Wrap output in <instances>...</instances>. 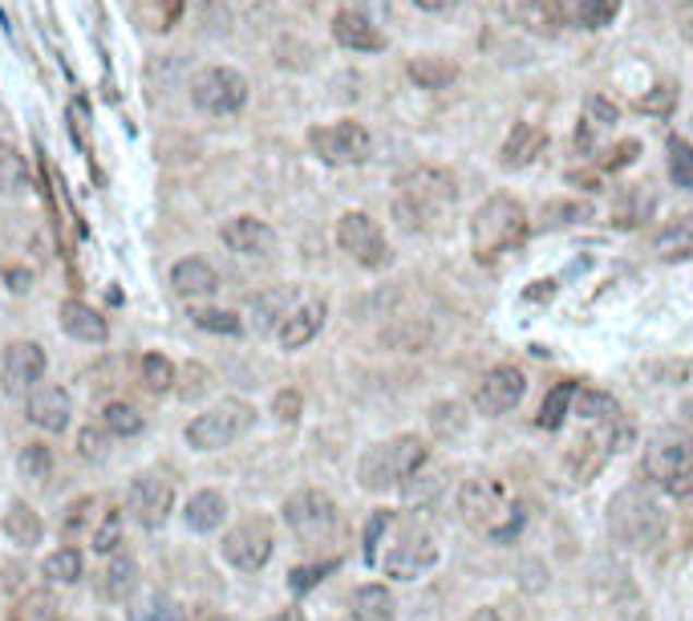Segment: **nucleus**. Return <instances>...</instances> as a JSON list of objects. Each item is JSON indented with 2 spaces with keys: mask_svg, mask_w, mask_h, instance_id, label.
Wrapping results in <instances>:
<instances>
[{
  "mask_svg": "<svg viewBox=\"0 0 693 621\" xmlns=\"http://www.w3.org/2000/svg\"><path fill=\"white\" fill-rule=\"evenodd\" d=\"M219 236H224V244L231 248V252H240V256H268L272 248H276V231L255 216L227 219Z\"/></svg>",
  "mask_w": 693,
  "mask_h": 621,
  "instance_id": "obj_19",
  "label": "nucleus"
},
{
  "mask_svg": "<svg viewBox=\"0 0 693 621\" xmlns=\"http://www.w3.org/2000/svg\"><path fill=\"white\" fill-rule=\"evenodd\" d=\"M45 374V349L37 342H13V346L4 349V361H0V386L4 394H33L37 391V382Z\"/></svg>",
  "mask_w": 693,
  "mask_h": 621,
  "instance_id": "obj_14",
  "label": "nucleus"
},
{
  "mask_svg": "<svg viewBox=\"0 0 693 621\" xmlns=\"http://www.w3.org/2000/svg\"><path fill=\"white\" fill-rule=\"evenodd\" d=\"M142 621H183V609L175 606V601H167V597H155L151 609L142 613Z\"/></svg>",
  "mask_w": 693,
  "mask_h": 621,
  "instance_id": "obj_53",
  "label": "nucleus"
},
{
  "mask_svg": "<svg viewBox=\"0 0 693 621\" xmlns=\"http://www.w3.org/2000/svg\"><path fill=\"white\" fill-rule=\"evenodd\" d=\"M9 621H61V601L49 589H28L13 606Z\"/></svg>",
  "mask_w": 693,
  "mask_h": 621,
  "instance_id": "obj_31",
  "label": "nucleus"
},
{
  "mask_svg": "<svg viewBox=\"0 0 693 621\" xmlns=\"http://www.w3.org/2000/svg\"><path fill=\"white\" fill-rule=\"evenodd\" d=\"M101 427L110 434H118V439H134L142 431V415L130 403H110L101 410Z\"/></svg>",
  "mask_w": 693,
  "mask_h": 621,
  "instance_id": "obj_37",
  "label": "nucleus"
},
{
  "mask_svg": "<svg viewBox=\"0 0 693 621\" xmlns=\"http://www.w3.org/2000/svg\"><path fill=\"white\" fill-rule=\"evenodd\" d=\"M454 203V179L439 167H410L406 175H397V200L394 216L406 231H422L426 224H434L446 216Z\"/></svg>",
  "mask_w": 693,
  "mask_h": 621,
  "instance_id": "obj_1",
  "label": "nucleus"
},
{
  "mask_svg": "<svg viewBox=\"0 0 693 621\" xmlns=\"http://www.w3.org/2000/svg\"><path fill=\"white\" fill-rule=\"evenodd\" d=\"M515 13L519 25L539 37H555L564 25V0H515Z\"/></svg>",
  "mask_w": 693,
  "mask_h": 621,
  "instance_id": "obj_25",
  "label": "nucleus"
},
{
  "mask_svg": "<svg viewBox=\"0 0 693 621\" xmlns=\"http://www.w3.org/2000/svg\"><path fill=\"white\" fill-rule=\"evenodd\" d=\"M337 244L340 252H349L361 268H385L394 261L385 231L378 228V219H369L366 212H345L337 219Z\"/></svg>",
  "mask_w": 693,
  "mask_h": 621,
  "instance_id": "obj_11",
  "label": "nucleus"
},
{
  "mask_svg": "<svg viewBox=\"0 0 693 621\" xmlns=\"http://www.w3.org/2000/svg\"><path fill=\"white\" fill-rule=\"evenodd\" d=\"M57 321H61V330L70 333V337H77V342H89V346H101V342L110 337V330H106V318H101L94 304H85V301H61V309H57Z\"/></svg>",
  "mask_w": 693,
  "mask_h": 621,
  "instance_id": "obj_23",
  "label": "nucleus"
},
{
  "mask_svg": "<svg viewBox=\"0 0 693 621\" xmlns=\"http://www.w3.org/2000/svg\"><path fill=\"white\" fill-rule=\"evenodd\" d=\"M25 410H28V422H33V427H41V431H49V434H61L70 427L73 403L61 386H37V391L28 394Z\"/></svg>",
  "mask_w": 693,
  "mask_h": 621,
  "instance_id": "obj_18",
  "label": "nucleus"
},
{
  "mask_svg": "<svg viewBox=\"0 0 693 621\" xmlns=\"http://www.w3.org/2000/svg\"><path fill=\"white\" fill-rule=\"evenodd\" d=\"M118 545H122V512H118V507H106L101 521L94 524V552L106 557V552H113Z\"/></svg>",
  "mask_w": 693,
  "mask_h": 621,
  "instance_id": "obj_41",
  "label": "nucleus"
},
{
  "mask_svg": "<svg viewBox=\"0 0 693 621\" xmlns=\"http://www.w3.org/2000/svg\"><path fill=\"white\" fill-rule=\"evenodd\" d=\"M207 386H212V374H207V370H203L199 361L183 366V374L175 378V391H179V398H187V403L203 398V394H207Z\"/></svg>",
  "mask_w": 693,
  "mask_h": 621,
  "instance_id": "obj_43",
  "label": "nucleus"
},
{
  "mask_svg": "<svg viewBox=\"0 0 693 621\" xmlns=\"http://www.w3.org/2000/svg\"><path fill=\"white\" fill-rule=\"evenodd\" d=\"M543 146H548V134L539 131V127L515 122L507 131V139H503V146H499V163H503L507 171H524V167H531V163L543 155Z\"/></svg>",
  "mask_w": 693,
  "mask_h": 621,
  "instance_id": "obj_20",
  "label": "nucleus"
},
{
  "mask_svg": "<svg viewBox=\"0 0 693 621\" xmlns=\"http://www.w3.org/2000/svg\"><path fill=\"white\" fill-rule=\"evenodd\" d=\"M268 621H304V613H300V609H280V613H272Z\"/></svg>",
  "mask_w": 693,
  "mask_h": 621,
  "instance_id": "obj_58",
  "label": "nucleus"
},
{
  "mask_svg": "<svg viewBox=\"0 0 693 621\" xmlns=\"http://www.w3.org/2000/svg\"><path fill=\"white\" fill-rule=\"evenodd\" d=\"M191 101L212 118L240 115L248 106V77L240 70H231V65H207L191 82Z\"/></svg>",
  "mask_w": 693,
  "mask_h": 621,
  "instance_id": "obj_9",
  "label": "nucleus"
},
{
  "mask_svg": "<svg viewBox=\"0 0 693 621\" xmlns=\"http://www.w3.org/2000/svg\"><path fill=\"white\" fill-rule=\"evenodd\" d=\"M354 621H394L397 606H394V593L385 585H361L354 593Z\"/></svg>",
  "mask_w": 693,
  "mask_h": 621,
  "instance_id": "obj_29",
  "label": "nucleus"
},
{
  "mask_svg": "<svg viewBox=\"0 0 693 621\" xmlns=\"http://www.w3.org/2000/svg\"><path fill=\"white\" fill-rule=\"evenodd\" d=\"M25 191H28V163H25V155H21L16 146L0 143V195L16 200V195H25Z\"/></svg>",
  "mask_w": 693,
  "mask_h": 621,
  "instance_id": "obj_30",
  "label": "nucleus"
},
{
  "mask_svg": "<svg viewBox=\"0 0 693 621\" xmlns=\"http://www.w3.org/2000/svg\"><path fill=\"white\" fill-rule=\"evenodd\" d=\"M139 585V564L130 561V557H113L110 569L101 573V593L110 597V601H127L130 593Z\"/></svg>",
  "mask_w": 693,
  "mask_h": 621,
  "instance_id": "obj_32",
  "label": "nucleus"
},
{
  "mask_svg": "<svg viewBox=\"0 0 693 621\" xmlns=\"http://www.w3.org/2000/svg\"><path fill=\"white\" fill-rule=\"evenodd\" d=\"M645 471L653 483H661V491L690 500L693 495V439L685 431H657L645 447Z\"/></svg>",
  "mask_w": 693,
  "mask_h": 621,
  "instance_id": "obj_5",
  "label": "nucleus"
},
{
  "mask_svg": "<svg viewBox=\"0 0 693 621\" xmlns=\"http://www.w3.org/2000/svg\"><path fill=\"white\" fill-rule=\"evenodd\" d=\"M89 512H94V500H89V495H82V500H73L70 512H65V524H61V528H65V533L73 536L85 521H89Z\"/></svg>",
  "mask_w": 693,
  "mask_h": 621,
  "instance_id": "obj_52",
  "label": "nucleus"
},
{
  "mask_svg": "<svg viewBox=\"0 0 693 621\" xmlns=\"http://www.w3.org/2000/svg\"><path fill=\"white\" fill-rule=\"evenodd\" d=\"M272 549H276V536H272L268 521H243L224 536V561L243 569V573L264 569Z\"/></svg>",
  "mask_w": 693,
  "mask_h": 621,
  "instance_id": "obj_13",
  "label": "nucleus"
},
{
  "mask_svg": "<svg viewBox=\"0 0 693 621\" xmlns=\"http://www.w3.org/2000/svg\"><path fill=\"white\" fill-rule=\"evenodd\" d=\"M321 325H325V301H297L288 309V318L280 321L276 337L284 349H300L321 333Z\"/></svg>",
  "mask_w": 693,
  "mask_h": 621,
  "instance_id": "obj_22",
  "label": "nucleus"
},
{
  "mask_svg": "<svg viewBox=\"0 0 693 621\" xmlns=\"http://www.w3.org/2000/svg\"><path fill=\"white\" fill-rule=\"evenodd\" d=\"M106 434L110 431H98V427H85L82 439H77V451H82L85 459H106Z\"/></svg>",
  "mask_w": 693,
  "mask_h": 621,
  "instance_id": "obj_49",
  "label": "nucleus"
},
{
  "mask_svg": "<svg viewBox=\"0 0 693 621\" xmlns=\"http://www.w3.org/2000/svg\"><path fill=\"white\" fill-rule=\"evenodd\" d=\"M527 391V378L519 366H495V370H487L482 382L475 386V406H479L482 415H507L519 406Z\"/></svg>",
  "mask_w": 693,
  "mask_h": 621,
  "instance_id": "obj_15",
  "label": "nucleus"
},
{
  "mask_svg": "<svg viewBox=\"0 0 693 621\" xmlns=\"http://www.w3.org/2000/svg\"><path fill=\"white\" fill-rule=\"evenodd\" d=\"M312 155L328 167H357L369 159V131L361 122H333V127H312L309 131Z\"/></svg>",
  "mask_w": 693,
  "mask_h": 621,
  "instance_id": "obj_12",
  "label": "nucleus"
},
{
  "mask_svg": "<svg viewBox=\"0 0 693 621\" xmlns=\"http://www.w3.org/2000/svg\"><path fill=\"white\" fill-rule=\"evenodd\" d=\"M45 577L61 581V585H73L82 577V552L77 549H57L45 557Z\"/></svg>",
  "mask_w": 693,
  "mask_h": 621,
  "instance_id": "obj_39",
  "label": "nucleus"
},
{
  "mask_svg": "<svg viewBox=\"0 0 693 621\" xmlns=\"http://www.w3.org/2000/svg\"><path fill=\"white\" fill-rule=\"evenodd\" d=\"M288 309H292V292L288 289H276V292H264V297H255L252 301V318H255V330H280V321L288 318Z\"/></svg>",
  "mask_w": 693,
  "mask_h": 621,
  "instance_id": "obj_34",
  "label": "nucleus"
},
{
  "mask_svg": "<svg viewBox=\"0 0 693 621\" xmlns=\"http://www.w3.org/2000/svg\"><path fill=\"white\" fill-rule=\"evenodd\" d=\"M170 285H175V292L187 297V301H203V297H212V292L219 289V273H215L207 261L187 256V261H179L170 268Z\"/></svg>",
  "mask_w": 693,
  "mask_h": 621,
  "instance_id": "obj_24",
  "label": "nucleus"
},
{
  "mask_svg": "<svg viewBox=\"0 0 693 621\" xmlns=\"http://www.w3.org/2000/svg\"><path fill=\"white\" fill-rule=\"evenodd\" d=\"M584 122H593L596 131H612L617 127V106L609 98H588L584 101Z\"/></svg>",
  "mask_w": 693,
  "mask_h": 621,
  "instance_id": "obj_46",
  "label": "nucleus"
},
{
  "mask_svg": "<svg viewBox=\"0 0 693 621\" xmlns=\"http://www.w3.org/2000/svg\"><path fill=\"white\" fill-rule=\"evenodd\" d=\"M255 422V410L240 398H227V403L203 410L195 422H187V443L195 451H219L227 443H236L248 427Z\"/></svg>",
  "mask_w": 693,
  "mask_h": 621,
  "instance_id": "obj_8",
  "label": "nucleus"
},
{
  "mask_svg": "<svg viewBox=\"0 0 693 621\" xmlns=\"http://www.w3.org/2000/svg\"><path fill=\"white\" fill-rule=\"evenodd\" d=\"M669 179H673V188H693V143L685 139H669Z\"/></svg>",
  "mask_w": 693,
  "mask_h": 621,
  "instance_id": "obj_38",
  "label": "nucleus"
},
{
  "mask_svg": "<svg viewBox=\"0 0 693 621\" xmlns=\"http://www.w3.org/2000/svg\"><path fill=\"white\" fill-rule=\"evenodd\" d=\"M191 321H195L199 330H207V333H240L243 330V321L236 318V313H227V309H195L191 313Z\"/></svg>",
  "mask_w": 693,
  "mask_h": 621,
  "instance_id": "obj_44",
  "label": "nucleus"
},
{
  "mask_svg": "<svg viewBox=\"0 0 693 621\" xmlns=\"http://www.w3.org/2000/svg\"><path fill=\"white\" fill-rule=\"evenodd\" d=\"M170 504H175V488H170L167 476H139L130 483V507L139 516L142 528H163L170 516Z\"/></svg>",
  "mask_w": 693,
  "mask_h": 621,
  "instance_id": "obj_17",
  "label": "nucleus"
},
{
  "mask_svg": "<svg viewBox=\"0 0 693 621\" xmlns=\"http://www.w3.org/2000/svg\"><path fill=\"white\" fill-rule=\"evenodd\" d=\"M300 410H304V398H300L297 391H280L276 398H272V415L280 422H297Z\"/></svg>",
  "mask_w": 693,
  "mask_h": 621,
  "instance_id": "obj_48",
  "label": "nucleus"
},
{
  "mask_svg": "<svg viewBox=\"0 0 693 621\" xmlns=\"http://www.w3.org/2000/svg\"><path fill=\"white\" fill-rule=\"evenodd\" d=\"M527 228L531 224H527L524 203L511 200V195H491L470 219V248L482 264H491L524 244Z\"/></svg>",
  "mask_w": 693,
  "mask_h": 621,
  "instance_id": "obj_2",
  "label": "nucleus"
},
{
  "mask_svg": "<svg viewBox=\"0 0 693 621\" xmlns=\"http://www.w3.org/2000/svg\"><path fill=\"white\" fill-rule=\"evenodd\" d=\"M325 573H333V561L300 564V569H292V573H288V589H292V593H309L312 585H321V577H325Z\"/></svg>",
  "mask_w": 693,
  "mask_h": 621,
  "instance_id": "obj_45",
  "label": "nucleus"
},
{
  "mask_svg": "<svg viewBox=\"0 0 693 621\" xmlns=\"http://www.w3.org/2000/svg\"><path fill=\"white\" fill-rule=\"evenodd\" d=\"M572 398H576V382H560V386H552L548 391V398H543V406H539V427L543 431H560L567 419V410H572Z\"/></svg>",
  "mask_w": 693,
  "mask_h": 621,
  "instance_id": "obj_33",
  "label": "nucleus"
},
{
  "mask_svg": "<svg viewBox=\"0 0 693 621\" xmlns=\"http://www.w3.org/2000/svg\"><path fill=\"white\" fill-rule=\"evenodd\" d=\"M621 9V0H572V21L581 29H609L612 16Z\"/></svg>",
  "mask_w": 693,
  "mask_h": 621,
  "instance_id": "obj_35",
  "label": "nucleus"
},
{
  "mask_svg": "<svg viewBox=\"0 0 693 621\" xmlns=\"http://www.w3.org/2000/svg\"><path fill=\"white\" fill-rule=\"evenodd\" d=\"M179 0H139V13H142V21L151 25V29H170L175 25V16H179Z\"/></svg>",
  "mask_w": 693,
  "mask_h": 621,
  "instance_id": "obj_42",
  "label": "nucleus"
},
{
  "mask_svg": "<svg viewBox=\"0 0 693 621\" xmlns=\"http://www.w3.org/2000/svg\"><path fill=\"white\" fill-rule=\"evenodd\" d=\"M414 4H418L422 13H446V9H454L458 0H414Z\"/></svg>",
  "mask_w": 693,
  "mask_h": 621,
  "instance_id": "obj_57",
  "label": "nucleus"
},
{
  "mask_svg": "<svg viewBox=\"0 0 693 621\" xmlns=\"http://www.w3.org/2000/svg\"><path fill=\"white\" fill-rule=\"evenodd\" d=\"M207 621H236V618H207Z\"/></svg>",
  "mask_w": 693,
  "mask_h": 621,
  "instance_id": "obj_60",
  "label": "nucleus"
},
{
  "mask_svg": "<svg viewBox=\"0 0 693 621\" xmlns=\"http://www.w3.org/2000/svg\"><path fill=\"white\" fill-rule=\"evenodd\" d=\"M406 73H410V82L418 89H446L458 82V61L451 58H414L410 65H406Z\"/></svg>",
  "mask_w": 693,
  "mask_h": 621,
  "instance_id": "obj_28",
  "label": "nucleus"
},
{
  "mask_svg": "<svg viewBox=\"0 0 693 621\" xmlns=\"http://www.w3.org/2000/svg\"><path fill=\"white\" fill-rule=\"evenodd\" d=\"M16 467H21V476H25V479H33V483H45V479H49V471H53V451L45 447V443H28V447L21 451Z\"/></svg>",
  "mask_w": 693,
  "mask_h": 621,
  "instance_id": "obj_40",
  "label": "nucleus"
},
{
  "mask_svg": "<svg viewBox=\"0 0 693 621\" xmlns=\"http://www.w3.org/2000/svg\"><path fill=\"white\" fill-rule=\"evenodd\" d=\"M609 536L629 552H649L666 540V512L649 491L621 488L609 500Z\"/></svg>",
  "mask_w": 693,
  "mask_h": 621,
  "instance_id": "obj_3",
  "label": "nucleus"
},
{
  "mask_svg": "<svg viewBox=\"0 0 693 621\" xmlns=\"http://www.w3.org/2000/svg\"><path fill=\"white\" fill-rule=\"evenodd\" d=\"M4 280H9V289L13 292L33 289V273H25V268H4Z\"/></svg>",
  "mask_w": 693,
  "mask_h": 621,
  "instance_id": "obj_55",
  "label": "nucleus"
},
{
  "mask_svg": "<svg viewBox=\"0 0 693 621\" xmlns=\"http://www.w3.org/2000/svg\"><path fill=\"white\" fill-rule=\"evenodd\" d=\"M584 216H588L584 203H552V207L543 212V224L552 228V224H572V219H584Z\"/></svg>",
  "mask_w": 693,
  "mask_h": 621,
  "instance_id": "obj_50",
  "label": "nucleus"
},
{
  "mask_svg": "<svg viewBox=\"0 0 693 621\" xmlns=\"http://www.w3.org/2000/svg\"><path fill=\"white\" fill-rule=\"evenodd\" d=\"M187 528L191 533H215L227 516V500L219 491H195L191 500H187Z\"/></svg>",
  "mask_w": 693,
  "mask_h": 621,
  "instance_id": "obj_26",
  "label": "nucleus"
},
{
  "mask_svg": "<svg viewBox=\"0 0 693 621\" xmlns=\"http://www.w3.org/2000/svg\"><path fill=\"white\" fill-rule=\"evenodd\" d=\"M458 512L470 528H482L491 536H507V524H519V512L507 504V491L499 479H467L458 491Z\"/></svg>",
  "mask_w": 693,
  "mask_h": 621,
  "instance_id": "obj_7",
  "label": "nucleus"
},
{
  "mask_svg": "<svg viewBox=\"0 0 693 621\" xmlns=\"http://www.w3.org/2000/svg\"><path fill=\"white\" fill-rule=\"evenodd\" d=\"M434 561H439V549H434V540L426 533H418V528H410V533H402V540H397L394 549L385 552V577L394 581H414L422 577L426 569H434Z\"/></svg>",
  "mask_w": 693,
  "mask_h": 621,
  "instance_id": "obj_16",
  "label": "nucleus"
},
{
  "mask_svg": "<svg viewBox=\"0 0 693 621\" xmlns=\"http://www.w3.org/2000/svg\"><path fill=\"white\" fill-rule=\"evenodd\" d=\"M284 521L288 528L300 536V540H312V545H321L328 540L333 533H340V512L333 504V495L316 488H300L292 491L288 500H284Z\"/></svg>",
  "mask_w": 693,
  "mask_h": 621,
  "instance_id": "obj_10",
  "label": "nucleus"
},
{
  "mask_svg": "<svg viewBox=\"0 0 693 621\" xmlns=\"http://www.w3.org/2000/svg\"><path fill=\"white\" fill-rule=\"evenodd\" d=\"M430 459V447L418 434H402V439H390V443H378L369 451L361 467H357V479L366 491H390L397 483H406L422 471V463Z\"/></svg>",
  "mask_w": 693,
  "mask_h": 621,
  "instance_id": "obj_4",
  "label": "nucleus"
},
{
  "mask_svg": "<svg viewBox=\"0 0 693 621\" xmlns=\"http://www.w3.org/2000/svg\"><path fill=\"white\" fill-rule=\"evenodd\" d=\"M470 621H503V618H499L495 609H475V618Z\"/></svg>",
  "mask_w": 693,
  "mask_h": 621,
  "instance_id": "obj_59",
  "label": "nucleus"
},
{
  "mask_svg": "<svg viewBox=\"0 0 693 621\" xmlns=\"http://www.w3.org/2000/svg\"><path fill=\"white\" fill-rule=\"evenodd\" d=\"M4 536H9L13 545H21V549H33V545H41L45 524H41V516L25 504V500H13L9 512H4Z\"/></svg>",
  "mask_w": 693,
  "mask_h": 621,
  "instance_id": "obj_27",
  "label": "nucleus"
},
{
  "mask_svg": "<svg viewBox=\"0 0 693 621\" xmlns=\"http://www.w3.org/2000/svg\"><path fill=\"white\" fill-rule=\"evenodd\" d=\"M333 41L345 45V49H357V53H378V49H385V37L378 33V25H373L366 13H357V9H340V13L333 16Z\"/></svg>",
  "mask_w": 693,
  "mask_h": 621,
  "instance_id": "obj_21",
  "label": "nucleus"
},
{
  "mask_svg": "<svg viewBox=\"0 0 693 621\" xmlns=\"http://www.w3.org/2000/svg\"><path fill=\"white\" fill-rule=\"evenodd\" d=\"M678 33L693 45V0H690V4H681V13H678Z\"/></svg>",
  "mask_w": 693,
  "mask_h": 621,
  "instance_id": "obj_56",
  "label": "nucleus"
},
{
  "mask_svg": "<svg viewBox=\"0 0 693 621\" xmlns=\"http://www.w3.org/2000/svg\"><path fill=\"white\" fill-rule=\"evenodd\" d=\"M673 101H678V89H673V86H657L653 94H645V98H641V110H645V115L669 118V115H673Z\"/></svg>",
  "mask_w": 693,
  "mask_h": 621,
  "instance_id": "obj_47",
  "label": "nucleus"
},
{
  "mask_svg": "<svg viewBox=\"0 0 693 621\" xmlns=\"http://www.w3.org/2000/svg\"><path fill=\"white\" fill-rule=\"evenodd\" d=\"M139 378L142 386L151 394H167L175 391V378H179V370L170 366V358H163V354H146V358L139 361Z\"/></svg>",
  "mask_w": 693,
  "mask_h": 621,
  "instance_id": "obj_36",
  "label": "nucleus"
},
{
  "mask_svg": "<svg viewBox=\"0 0 693 621\" xmlns=\"http://www.w3.org/2000/svg\"><path fill=\"white\" fill-rule=\"evenodd\" d=\"M629 434H633V427L624 422V415L621 419H605V422L584 419V431L572 434V443H567L564 451V471L576 479V483H588Z\"/></svg>",
  "mask_w": 693,
  "mask_h": 621,
  "instance_id": "obj_6",
  "label": "nucleus"
},
{
  "mask_svg": "<svg viewBox=\"0 0 693 621\" xmlns=\"http://www.w3.org/2000/svg\"><path fill=\"white\" fill-rule=\"evenodd\" d=\"M385 524H390V512H373V521H369V528H366V561L369 564L378 561V540H382Z\"/></svg>",
  "mask_w": 693,
  "mask_h": 621,
  "instance_id": "obj_51",
  "label": "nucleus"
},
{
  "mask_svg": "<svg viewBox=\"0 0 693 621\" xmlns=\"http://www.w3.org/2000/svg\"><path fill=\"white\" fill-rule=\"evenodd\" d=\"M637 155H641V143H637V139H629V143H617V146H612V155L605 159V167H609V171H617V167H624V163H633Z\"/></svg>",
  "mask_w": 693,
  "mask_h": 621,
  "instance_id": "obj_54",
  "label": "nucleus"
}]
</instances>
